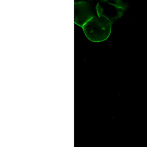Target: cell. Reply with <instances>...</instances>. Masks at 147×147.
<instances>
[{"label": "cell", "instance_id": "cell-3", "mask_svg": "<svg viewBox=\"0 0 147 147\" xmlns=\"http://www.w3.org/2000/svg\"><path fill=\"white\" fill-rule=\"evenodd\" d=\"M96 11L86 1L74 2V23L83 27L88 21L97 16Z\"/></svg>", "mask_w": 147, "mask_h": 147}, {"label": "cell", "instance_id": "cell-2", "mask_svg": "<svg viewBox=\"0 0 147 147\" xmlns=\"http://www.w3.org/2000/svg\"><path fill=\"white\" fill-rule=\"evenodd\" d=\"M128 4L122 1H101L96 6L99 17H103L110 20L113 24L115 20L121 18L127 10Z\"/></svg>", "mask_w": 147, "mask_h": 147}, {"label": "cell", "instance_id": "cell-1", "mask_svg": "<svg viewBox=\"0 0 147 147\" xmlns=\"http://www.w3.org/2000/svg\"><path fill=\"white\" fill-rule=\"evenodd\" d=\"M112 25L110 20L97 16L88 21L82 28L89 40L101 42L107 40L110 35Z\"/></svg>", "mask_w": 147, "mask_h": 147}]
</instances>
